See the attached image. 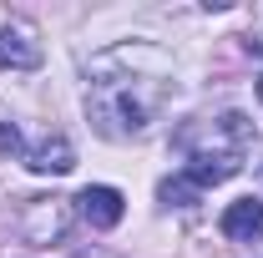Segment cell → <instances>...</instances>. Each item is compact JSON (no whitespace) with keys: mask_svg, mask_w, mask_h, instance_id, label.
<instances>
[{"mask_svg":"<svg viewBox=\"0 0 263 258\" xmlns=\"http://www.w3.org/2000/svg\"><path fill=\"white\" fill-rule=\"evenodd\" d=\"M197 197H202V193H197V188L187 182V177H182V172H177V177H167V182H162V202H167V208H172V202H177V208H193Z\"/></svg>","mask_w":263,"mask_h":258,"instance_id":"cell-9","label":"cell"},{"mask_svg":"<svg viewBox=\"0 0 263 258\" xmlns=\"http://www.w3.org/2000/svg\"><path fill=\"white\" fill-rule=\"evenodd\" d=\"M248 137L253 127L238 117V112H223V117H208V122H193V127L182 132L177 142H182V152L193 157V152H218V157H243V147H248Z\"/></svg>","mask_w":263,"mask_h":258,"instance_id":"cell-3","label":"cell"},{"mask_svg":"<svg viewBox=\"0 0 263 258\" xmlns=\"http://www.w3.org/2000/svg\"><path fill=\"white\" fill-rule=\"evenodd\" d=\"M122 208H127L122 193H117V188H106V182L81 188V193H76V213H81L91 228H117V223H122Z\"/></svg>","mask_w":263,"mask_h":258,"instance_id":"cell-5","label":"cell"},{"mask_svg":"<svg viewBox=\"0 0 263 258\" xmlns=\"http://www.w3.org/2000/svg\"><path fill=\"white\" fill-rule=\"evenodd\" d=\"M71 258H117L111 248H81V253H71Z\"/></svg>","mask_w":263,"mask_h":258,"instance_id":"cell-11","label":"cell"},{"mask_svg":"<svg viewBox=\"0 0 263 258\" xmlns=\"http://www.w3.org/2000/svg\"><path fill=\"white\" fill-rule=\"evenodd\" d=\"M177 91L172 56L152 41H122L86 66V117L101 137L132 142L167 112Z\"/></svg>","mask_w":263,"mask_h":258,"instance_id":"cell-1","label":"cell"},{"mask_svg":"<svg viewBox=\"0 0 263 258\" xmlns=\"http://www.w3.org/2000/svg\"><path fill=\"white\" fill-rule=\"evenodd\" d=\"M0 66L5 71H35L41 66V41L26 21H10L0 26Z\"/></svg>","mask_w":263,"mask_h":258,"instance_id":"cell-4","label":"cell"},{"mask_svg":"<svg viewBox=\"0 0 263 258\" xmlns=\"http://www.w3.org/2000/svg\"><path fill=\"white\" fill-rule=\"evenodd\" d=\"M258 101H263V76H258Z\"/></svg>","mask_w":263,"mask_h":258,"instance_id":"cell-12","label":"cell"},{"mask_svg":"<svg viewBox=\"0 0 263 258\" xmlns=\"http://www.w3.org/2000/svg\"><path fill=\"white\" fill-rule=\"evenodd\" d=\"M238 172H243V157H218V152H193V157L182 162V177L193 182L197 193L228 182V177H238Z\"/></svg>","mask_w":263,"mask_h":258,"instance_id":"cell-6","label":"cell"},{"mask_svg":"<svg viewBox=\"0 0 263 258\" xmlns=\"http://www.w3.org/2000/svg\"><path fill=\"white\" fill-rule=\"evenodd\" d=\"M0 152L5 157H26V142H21V132L10 127V122H0Z\"/></svg>","mask_w":263,"mask_h":258,"instance_id":"cell-10","label":"cell"},{"mask_svg":"<svg viewBox=\"0 0 263 258\" xmlns=\"http://www.w3.org/2000/svg\"><path fill=\"white\" fill-rule=\"evenodd\" d=\"M223 238L233 243H258L263 238V202L258 197H238L223 208Z\"/></svg>","mask_w":263,"mask_h":258,"instance_id":"cell-7","label":"cell"},{"mask_svg":"<svg viewBox=\"0 0 263 258\" xmlns=\"http://www.w3.org/2000/svg\"><path fill=\"white\" fill-rule=\"evenodd\" d=\"M71 202L66 197H26L21 202V213H15V233L31 243V248H51V243H61L66 233H71Z\"/></svg>","mask_w":263,"mask_h":258,"instance_id":"cell-2","label":"cell"},{"mask_svg":"<svg viewBox=\"0 0 263 258\" xmlns=\"http://www.w3.org/2000/svg\"><path fill=\"white\" fill-rule=\"evenodd\" d=\"M26 167L41 172V177H61V172L76 167V147H71L66 137H46V142L26 147Z\"/></svg>","mask_w":263,"mask_h":258,"instance_id":"cell-8","label":"cell"}]
</instances>
